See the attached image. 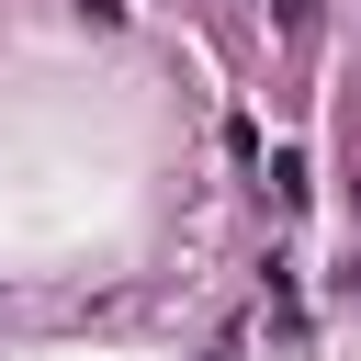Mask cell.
<instances>
[{
  "instance_id": "cell-1",
  "label": "cell",
  "mask_w": 361,
  "mask_h": 361,
  "mask_svg": "<svg viewBox=\"0 0 361 361\" xmlns=\"http://www.w3.org/2000/svg\"><path fill=\"white\" fill-rule=\"evenodd\" d=\"M350 203H361V180H350Z\"/></svg>"
}]
</instances>
